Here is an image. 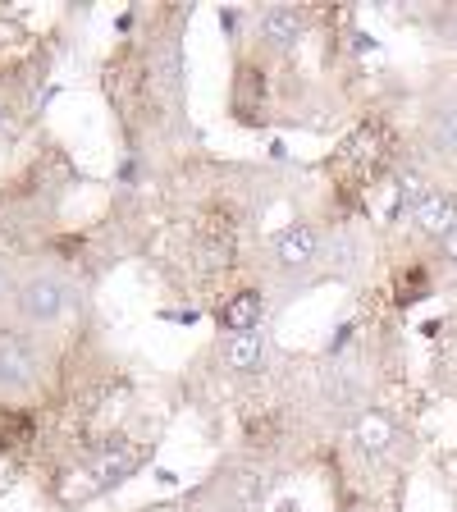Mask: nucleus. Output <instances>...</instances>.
<instances>
[{"label": "nucleus", "instance_id": "13", "mask_svg": "<svg viewBox=\"0 0 457 512\" xmlns=\"http://www.w3.org/2000/svg\"><path fill=\"white\" fill-rule=\"evenodd\" d=\"M14 284H19V279H14V275H10V266L0 261V302H10V298H14Z\"/></svg>", "mask_w": 457, "mask_h": 512}, {"label": "nucleus", "instance_id": "1", "mask_svg": "<svg viewBox=\"0 0 457 512\" xmlns=\"http://www.w3.org/2000/svg\"><path fill=\"white\" fill-rule=\"evenodd\" d=\"M69 307H74V288H69L64 275H55V270H28V275H19L14 298H10L19 330H32V334L60 325L69 316Z\"/></svg>", "mask_w": 457, "mask_h": 512}, {"label": "nucleus", "instance_id": "5", "mask_svg": "<svg viewBox=\"0 0 457 512\" xmlns=\"http://www.w3.org/2000/svg\"><path fill=\"white\" fill-rule=\"evenodd\" d=\"M183 74H188V60H183V46L174 37H160L156 51H151V87L170 110L183 106Z\"/></svg>", "mask_w": 457, "mask_h": 512}, {"label": "nucleus", "instance_id": "12", "mask_svg": "<svg viewBox=\"0 0 457 512\" xmlns=\"http://www.w3.org/2000/svg\"><path fill=\"white\" fill-rule=\"evenodd\" d=\"M426 147H430V156H439V160H457V101H444V106L430 115Z\"/></svg>", "mask_w": 457, "mask_h": 512}, {"label": "nucleus", "instance_id": "6", "mask_svg": "<svg viewBox=\"0 0 457 512\" xmlns=\"http://www.w3.org/2000/svg\"><path fill=\"white\" fill-rule=\"evenodd\" d=\"M320 243H325V238H320L311 224H284V229L270 238V252H275V261L284 270H298L302 275V270H311L320 261Z\"/></svg>", "mask_w": 457, "mask_h": 512}, {"label": "nucleus", "instance_id": "10", "mask_svg": "<svg viewBox=\"0 0 457 512\" xmlns=\"http://www.w3.org/2000/svg\"><path fill=\"white\" fill-rule=\"evenodd\" d=\"M302 32H307V14H302L298 5H270V10L261 14V37H266L270 46H279V51L298 46Z\"/></svg>", "mask_w": 457, "mask_h": 512}, {"label": "nucleus", "instance_id": "3", "mask_svg": "<svg viewBox=\"0 0 457 512\" xmlns=\"http://www.w3.org/2000/svg\"><path fill=\"white\" fill-rule=\"evenodd\" d=\"M352 448L366 462H389L398 453V421L389 412L362 407V412L352 416Z\"/></svg>", "mask_w": 457, "mask_h": 512}, {"label": "nucleus", "instance_id": "9", "mask_svg": "<svg viewBox=\"0 0 457 512\" xmlns=\"http://www.w3.org/2000/svg\"><path fill=\"white\" fill-rule=\"evenodd\" d=\"M412 224L426 238H435V243H439V238H444L448 229L457 224V202L448 197L444 188H426V192H421V202L412 206Z\"/></svg>", "mask_w": 457, "mask_h": 512}, {"label": "nucleus", "instance_id": "8", "mask_svg": "<svg viewBox=\"0 0 457 512\" xmlns=\"http://www.w3.org/2000/svg\"><path fill=\"white\" fill-rule=\"evenodd\" d=\"M266 357H270V334L266 330H247V334H229L220 343V362L229 375H256L266 371Z\"/></svg>", "mask_w": 457, "mask_h": 512}, {"label": "nucleus", "instance_id": "11", "mask_svg": "<svg viewBox=\"0 0 457 512\" xmlns=\"http://www.w3.org/2000/svg\"><path fill=\"white\" fill-rule=\"evenodd\" d=\"M261 320H266V302H261V293H256V288H243V293H234V298L220 307V325L229 334L261 330Z\"/></svg>", "mask_w": 457, "mask_h": 512}, {"label": "nucleus", "instance_id": "2", "mask_svg": "<svg viewBox=\"0 0 457 512\" xmlns=\"http://www.w3.org/2000/svg\"><path fill=\"white\" fill-rule=\"evenodd\" d=\"M42 348L32 330H0V398H23L42 384Z\"/></svg>", "mask_w": 457, "mask_h": 512}, {"label": "nucleus", "instance_id": "14", "mask_svg": "<svg viewBox=\"0 0 457 512\" xmlns=\"http://www.w3.org/2000/svg\"><path fill=\"white\" fill-rule=\"evenodd\" d=\"M439 252H444L448 261H457V224H453V229H448L444 238H439Z\"/></svg>", "mask_w": 457, "mask_h": 512}, {"label": "nucleus", "instance_id": "7", "mask_svg": "<svg viewBox=\"0 0 457 512\" xmlns=\"http://www.w3.org/2000/svg\"><path fill=\"white\" fill-rule=\"evenodd\" d=\"M320 266L334 279H357L366 270V243L357 229H334L325 243H320Z\"/></svg>", "mask_w": 457, "mask_h": 512}, {"label": "nucleus", "instance_id": "4", "mask_svg": "<svg viewBox=\"0 0 457 512\" xmlns=\"http://www.w3.org/2000/svg\"><path fill=\"white\" fill-rule=\"evenodd\" d=\"M142 467V453L128 439H110V444H101L92 453V462H87V476H92V490H115V485H124L133 471Z\"/></svg>", "mask_w": 457, "mask_h": 512}]
</instances>
